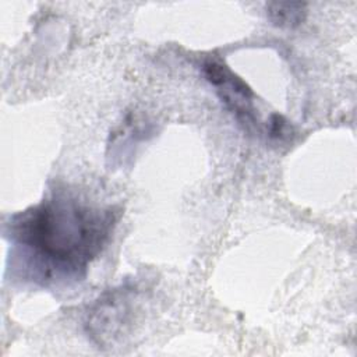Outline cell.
Listing matches in <instances>:
<instances>
[{
	"label": "cell",
	"mask_w": 357,
	"mask_h": 357,
	"mask_svg": "<svg viewBox=\"0 0 357 357\" xmlns=\"http://www.w3.org/2000/svg\"><path fill=\"white\" fill-rule=\"evenodd\" d=\"M135 293L120 286L105 293L91 307L86 317L88 336L99 347H113L128 333L134 318Z\"/></svg>",
	"instance_id": "2"
},
{
	"label": "cell",
	"mask_w": 357,
	"mask_h": 357,
	"mask_svg": "<svg viewBox=\"0 0 357 357\" xmlns=\"http://www.w3.org/2000/svg\"><path fill=\"white\" fill-rule=\"evenodd\" d=\"M208 82L216 88L222 102L236 114V117L248 126L257 124L255 109L252 105L254 92L251 88L237 77L226 64L209 60L202 67Z\"/></svg>",
	"instance_id": "3"
},
{
	"label": "cell",
	"mask_w": 357,
	"mask_h": 357,
	"mask_svg": "<svg viewBox=\"0 0 357 357\" xmlns=\"http://www.w3.org/2000/svg\"><path fill=\"white\" fill-rule=\"evenodd\" d=\"M117 218L113 206L88 202L68 190H56L14 215L8 236L42 279H78L105 248Z\"/></svg>",
	"instance_id": "1"
},
{
	"label": "cell",
	"mask_w": 357,
	"mask_h": 357,
	"mask_svg": "<svg viewBox=\"0 0 357 357\" xmlns=\"http://www.w3.org/2000/svg\"><path fill=\"white\" fill-rule=\"evenodd\" d=\"M305 7L300 1H271L266 4V15L279 28H296L307 15Z\"/></svg>",
	"instance_id": "4"
}]
</instances>
